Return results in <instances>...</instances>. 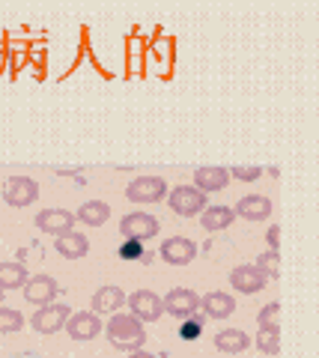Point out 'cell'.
Listing matches in <instances>:
<instances>
[{
	"label": "cell",
	"mask_w": 319,
	"mask_h": 358,
	"mask_svg": "<svg viewBox=\"0 0 319 358\" xmlns=\"http://www.w3.org/2000/svg\"><path fill=\"white\" fill-rule=\"evenodd\" d=\"M3 296H6V293H3V289H0V305H3Z\"/></svg>",
	"instance_id": "32"
},
{
	"label": "cell",
	"mask_w": 319,
	"mask_h": 358,
	"mask_svg": "<svg viewBox=\"0 0 319 358\" xmlns=\"http://www.w3.org/2000/svg\"><path fill=\"white\" fill-rule=\"evenodd\" d=\"M200 313L206 320H227L236 313V299L224 293V289H212L200 299Z\"/></svg>",
	"instance_id": "15"
},
{
	"label": "cell",
	"mask_w": 319,
	"mask_h": 358,
	"mask_svg": "<svg viewBox=\"0 0 319 358\" xmlns=\"http://www.w3.org/2000/svg\"><path fill=\"white\" fill-rule=\"evenodd\" d=\"M266 284H269V278L262 275L254 263H242L230 272V287L242 296H257L260 289H266Z\"/></svg>",
	"instance_id": "11"
},
{
	"label": "cell",
	"mask_w": 319,
	"mask_h": 358,
	"mask_svg": "<svg viewBox=\"0 0 319 358\" xmlns=\"http://www.w3.org/2000/svg\"><path fill=\"white\" fill-rule=\"evenodd\" d=\"M102 329H105V322H102V317H96L93 310H75L72 317L66 320V331H69V338L78 341V343L98 338Z\"/></svg>",
	"instance_id": "9"
},
{
	"label": "cell",
	"mask_w": 319,
	"mask_h": 358,
	"mask_svg": "<svg viewBox=\"0 0 319 358\" xmlns=\"http://www.w3.org/2000/svg\"><path fill=\"white\" fill-rule=\"evenodd\" d=\"M212 343H215V350L224 355H242L251 346V338L242 329H221L212 338Z\"/></svg>",
	"instance_id": "19"
},
{
	"label": "cell",
	"mask_w": 319,
	"mask_h": 358,
	"mask_svg": "<svg viewBox=\"0 0 319 358\" xmlns=\"http://www.w3.org/2000/svg\"><path fill=\"white\" fill-rule=\"evenodd\" d=\"M278 263H281V254L269 248L266 254H260V257H257V263H254V266H257V268H260V272L266 275V278H272V281H278V275H281Z\"/></svg>",
	"instance_id": "27"
},
{
	"label": "cell",
	"mask_w": 319,
	"mask_h": 358,
	"mask_svg": "<svg viewBox=\"0 0 319 358\" xmlns=\"http://www.w3.org/2000/svg\"><path fill=\"white\" fill-rule=\"evenodd\" d=\"M27 268L24 263H18V260H6V263H0V289H21L27 281Z\"/></svg>",
	"instance_id": "22"
},
{
	"label": "cell",
	"mask_w": 319,
	"mask_h": 358,
	"mask_svg": "<svg viewBox=\"0 0 319 358\" xmlns=\"http://www.w3.org/2000/svg\"><path fill=\"white\" fill-rule=\"evenodd\" d=\"M126 305H128V313L135 320L147 322H158L164 317V305H161V296L156 289H135V293L126 296Z\"/></svg>",
	"instance_id": "4"
},
{
	"label": "cell",
	"mask_w": 319,
	"mask_h": 358,
	"mask_svg": "<svg viewBox=\"0 0 319 358\" xmlns=\"http://www.w3.org/2000/svg\"><path fill=\"white\" fill-rule=\"evenodd\" d=\"M161 305H164V313H170L173 320L182 322L194 317V313H200V296L188 287H173L168 296H161Z\"/></svg>",
	"instance_id": "7"
},
{
	"label": "cell",
	"mask_w": 319,
	"mask_h": 358,
	"mask_svg": "<svg viewBox=\"0 0 319 358\" xmlns=\"http://www.w3.org/2000/svg\"><path fill=\"white\" fill-rule=\"evenodd\" d=\"M257 350L262 355H278L281 352V329H260L257 331Z\"/></svg>",
	"instance_id": "24"
},
{
	"label": "cell",
	"mask_w": 319,
	"mask_h": 358,
	"mask_svg": "<svg viewBox=\"0 0 319 358\" xmlns=\"http://www.w3.org/2000/svg\"><path fill=\"white\" fill-rule=\"evenodd\" d=\"M164 200H168L173 215H179V218H194L206 209V194L194 185H176L173 192H168Z\"/></svg>",
	"instance_id": "2"
},
{
	"label": "cell",
	"mask_w": 319,
	"mask_h": 358,
	"mask_svg": "<svg viewBox=\"0 0 319 358\" xmlns=\"http://www.w3.org/2000/svg\"><path fill=\"white\" fill-rule=\"evenodd\" d=\"M262 176V167H230V179H242V182H257Z\"/></svg>",
	"instance_id": "29"
},
{
	"label": "cell",
	"mask_w": 319,
	"mask_h": 358,
	"mask_svg": "<svg viewBox=\"0 0 319 358\" xmlns=\"http://www.w3.org/2000/svg\"><path fill=\"white\" fill-rule=\"evenodd\" d=\"M126 305V289L117 284H105L93 293V313L96 317H111Z\"/></svg>",
	"instance_id": "16"
},
{
	"label": "cell",
	"mask_w": 319,
	"mask_h": 358,
	"mask_svg": "<svg viewBox=\"0 0 319 358\" xmlns=\"http://www.w3.org/2000/svg\"><path fill=\"white\" fill-rule=\"evenodd\" d=\"M227 185H230V171L227 167H197L194 171V188H200L203 194L224 192Z\"/></svg>",
	"instance_id": "18"
},
{
	"label": "cell",
	"mask_w": 319,
	"mask_h": 358,
	"mask_svg": "<svg viewBox=\"0 0 319 358\" xmlns=\"http://www.w3.org/2000/svg\"><path fill=\"white\" fill-rule=\"evenodd\" d=\"M60 289H63V287L57 284V278H51V275H33V278H27V281H24L21 293H24L27 305L42 308V305H48V301L57 299Z\"/></svg>",
	"instance_id": "10"
},
{
	"label": "cell",
	"mask_w": 319,
	"mask_h": 358,
	"mask_svg": "<svg viewBox=\"0 0 319 358\" xmlns=\"http://www.w3.org/2000/svg\"><path fill=\"white\" fill-rule=\"evenodd\" d=\"M117 254H119V260H126V263H135V260H149L147 245H144V242H138V239H126V242L117 248Z\"/></svg>",
	"instance_id": "26"
},
{
	"label": "cell",
	"mask_w": 319,
	"mask_h": 358,
	"mask_svg": "<svg viewBox=\"0 0 319 358\" xmlns=\"http://www.w3.org/2000/svg\"><path fill=\"white\" fill-rule=\"evenodd\" d=\"M233 212L236 218H245V221H266L272 215V200L262 194H248L233 206Z\"/></svg>",
	"instance_id": "17"
},
{
	"label": "cell",
	"mask_w": 319,
	"mask_h": 358,
	"mask_svg": "<svg viewBox=\"0 0 319 358\" xmlns=\"http://www.w3.org/2000/svg\"><path fill=\"white\" fill-rule=\"evenodd\" d=\"M203 326H206V317H203V313H194V317L179 322V338L185 343H191V341H197L203 334Z\"/></svg>",
	"instance_id": "25"
},
{
	"label": "cell",
	"mask_w": 319,
	"mask_h": 358,
	"mask_svg": "<svg viewBox=\"0 0 319 358\" xmlns=\"http://www.w3.org/2000/svg\"><path fill=\"white\" fill-rule=\"evenodd\" d=\"M36 230H42V233H48V236H60V233H66V230H75V212H69V209H42L36 218Z\"/></svg>",
	"instance_id": "13"
},
{
	"label": "cell",
	"mask_w": 319,
	"mask_h": 358,
	"mask_svg": "<svg viewBox=\"0 0 319 358\" xmlns=\"http://www.w3.org/2000/svg\"><path fill=\"white\" fill-rule=\"evenodd\" d=\"M54 251H57L63 260H81V257L90 254V239H87L81 230H66L60 236H54Z\"/></svg>",
	"instance_id": "14"
},
{
	"label": "cell",
	"mask_w": 319,
	"mask_h": 358,
	"mask_svg": "<svg viewBox=\"0 0 319 358\" xmlns=\"http://www.w3.org/2000/svg\"><path fill=\"white\" fill-rule=\"evenodd\" d=\"M6 206L13 209H24L30 203H36L39 200V182L30 176H9L3 182V192H0Z\"/></svg>",
	"instance_id": "6"
},
{
	"label": "cell",
	"mask_w": 319,
	"mask_h": 358,
	"mask_svg": "<svg viewBox=\"0 0 319 358\" xmlns=\"http://www.w3.org/2000/svg\"><path fill=\"white\" fill-rule=\"evenodd\" d=\"M281 305L278 301H269V305H262L260 313H257V322H260V329H281Z\"/></svg>",
	"instance_id": "28"
},
{
	"label": "cell",
	"mask_w": 319,
	"mask_h": 358,
	"mask_svg": "<svg viewBox=\"0 0 319 358\" xmlns=\"http://www.w3.org/2000/svg\"><path fill=\"white\" fill-rule=\"evenodd\" d=\"M233 221H236L233 206H206V209L200 212V227H203L206 233L227 230Z\"/></svg>",
	"instance_id": "21"
},
{
	"label": "cell",
	"mask_w": 319,
	"mask_h": 358,
	"mask_svg": "<svg viewBox=\"0 0 319 358\" xmlns=\"http://www.w3.org/2000/svg\"><path fill=\"white\" fill-rule=\"evenodd\" d=\"M21 329H24L21 310L9 308V305H0V334H18Z\"/></svg>",
	"instance_id": "23"
},
{
	"label": "cell",
	"mask_w": 319,
	"mask_h": 358,
	"mask_svg": "<svg viewBox=\"0 0 319 358\" xmlns=\"http://www.w3.org/2000/svg\"><path fill=\"white\" fill-rule=\"evenodd\" d=\"M128 358H161V355H152V352H147V350H135V352H126Z\"/></svg>",
	"instance_id": "31"
},
{
	"label": "cell",
	"mask_w": 319,
	"mask_h": 358,
	"mask_svg": "<svg viewBox=\"0 0 319 358\" xmlns=\"http://www.w3.org/2000/svg\"><path fill=\"white\" fill-rule=\"evenodd\" d=\"M107 218H111V206L105 200H87V203L78 206L75 212V221L87 224V227H105Z\"/></svg>",
	"instance_id": "20"
},
{
	"label": "cell",
	"mask_w": 319,
	"mask_h": 358,
	"mask_svg": "<svg viewBox=\"0 0 319 358\" xmlns=\"http://www.w3.org/2000/svg\"><path fill=\"white\" fill-rule=\"evenodd\" d=\"M105 338L111 341L114 350L119 352H135V350H144V343H147V329H144V322L135 320L131 313L126 310H117L111 313V320L105 322Z\"/></svg>",
	"instance_id": "1"
},
{
	"label": "cell",
	"mask_w": 319,
	"mask_h": 358,
	"mask_svg": "<svg viewBox=\"0 0 319 358\" xmlns=\"http://www.w3.org/2000/svg\"><path fill=\"white\" fill-rule=\"evenodd\" d=\"M168 182L161 176H138L131 179L128 188H126V197L131 203H158V200L168 197Z\"/></svg>",
	"instance_id": "8"
},
{
	"label": "cell",
	"mask_w": 319,
	"mask_h": 358,
	"mask_svg": "<svg viewBox=\"0 0 319 358\" xmlns=\"http://www.w3.org/2000/svg\"><path fill=\"white\" fill-rule=\"evenodd\" d=\"M158 230H161V221L156 215H149V212H144V209L126 212V215L119 218V233H123L126 239H138L144 245H147V239H156Z\"/></svg>",
	"instance_id": "3"
},
{
	"label": "cell",
	"mask_w": 319,
	"mask_h": 358,
	"mask_svg": "<svg viewBox=\"0 0 319 358\" xmlns=\"http://www.w3.org/2000/svg\"><path fill=\"white\" fill-rule=\"evenodd\" d=\"M72 317V308L66 301H48L39 310H33L30 326L36 334H57L60 329H66V320Z\"/></svg>",
	"instance_id": "5"
},
{
	"label": "cell",
	"mask_w": 319,
	"mask_h": 358,
	"mask_svg": "<svg viewBox=\"0 0 319 358\" xmlns=\"http://www.w3.org/2000/svg\"><path fill=\"white\" fill-rule=\"evenodd\" d=\"M266 242H269V248H272V251H278V245H281V227H278V224H272V227H269Z\"/></svg>",
	"instance_id": "30"
},
{
	"label": "cell",
	"mask_w": 319,
	"mask_h": 358,
	"mask_svg": "<svg viewBox=\"0 0 319 358\" xmlns=\"http://www.w3.org/2000/svg\"><path fill=\"white\" fill-rule=\"evenodd\" d=\"M158 254H161V260L170 263V266H188L197 257V245L188 236H170V239L161 242Z\"/></svg>",
	"instance_id": "12"
}]
</instances>
